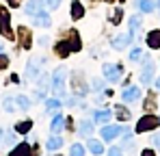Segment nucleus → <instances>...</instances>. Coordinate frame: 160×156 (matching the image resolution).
<instances>
[{"label": "nucleus", "instance_id": "7ed1b4c3", "mask_svg": "<svg viewBox=\"0 0 160 156\" xmlns=\"http://www.w3.org/2000/svg\"><path fill=\"white\" fill-rule=\"evenodd\" d=\"M143 72H141V85H152V80H154V63H152V59H147V56H143Z\"/></svg>", "mask_w": 160, "mask_h": 156}, {"label": "nucleus", "instance_id": "bb28decb", "mask_svg": "<svg viewBox=\"0 0 160 156\" xmlns=\"http://www.w3.org/2000/svg\"><path fill=\"white\" fill-rule=\"evenodd\" d=\"M141 59H143V52H141V48H134V50L130 52V61H134V63H136V61H141Z\"/></svg>", "mask_w": 160, "mask_h": 156}, {"label": "nucleus", "instance_id": "6ab92c4d", "mask_svg": "<svg viewBox=\"0 0 160 156\" xmlns=\"http://www.w3.org/2000/svg\"><path fill=\"white\" fill-rule=\"evenodd\" d=\"M78 132L82 134V137H89V134L93 132V124H91V122H87V119H84V122H80V128H78Z\"/></svg>", "mask_w": 160, "mask_h": 156}, {"label": "nucleus", "instance_id": "4c0bfd02", "mask_svg": "<svg viewBox=\"0 0 160 156\" xmlns=\"http://www.w3.org/2000/svg\"><path fill=\"white\" fill-rule=\"evenodd\" d=\"M39 44L41 46H48V37H39Z\"/></svg>", "mask_w": 160, "mask_h": 156}, {"label": "nucleus", "instance_id": "c756f323", "mask_svg": "<svg viewBox=\"0 0 160 156\" xmlns=\"http://www.w3.org/2000/svg\"><path fill=\"white\" fill-rule=\"evenodd\" d=\"M117 117L126 122V119H130V111H123L121 106H117Z\"/></svg>", "mask_w": 160, "mask_h": 156}, {"label": "nucleus", "instance_id": "f3484780", "mask_svg": "<svg viewBox=\"0 0 160 156\" xmlns=\"http://www.w3.org/2000/svg\"><path fill=\"white\" fill-rule=\"evenodd\" d=\"M110 117H112V111H100V113H95V122L98 124H108L110 122Z\"/></svg>", "mask_w": 160, "mask_h": 156}, {"label": "nucleus", "instance_id": "423d86ee", "mask_svg": "<svg viewBox=\"0 0 160 156\" xmlns=\"http://www.w3.org/2000/svg\"><path fill=\"white\" fill-rule=\"evenodd\" d=\"M102 72H104V76H106L110 82H117V80H119V74H121V67H115L112 63H104Z\"/></svg>", "mask_w": 160, "mask_h": 156}, {"label": "nucleus", "instance_id": "393cba45", "mask_svg": "<svg viewBox=\"0 0 160 156\" xmlns=\"http://www.w3.org/2000/svg\"><path fill=\"white\" fill-rule=\"evenodd\" d=\"M30 126H32V122H30V119H26V122H20V124L15 126V130H18L20 134H26L28 130H30Z\"/></svg>", "mask_w": 160, "mask_h": 156}, {"label": "nucleus", "instance_id": "dca6fc26", "mask_svg": "<svg viewBox=\"0 0 160 156\" xmlns=\"http://www.w3.org/2000/svg\"><path fill=\"white\" fill-rule=\"evenodd\" d=\"M35 20H37V26H43V28H48V26L52 24L50 15H48V13H43V11H39V13L35 15Z\"/></svg>", "mask_w": 160, "mask_h": 156}, {"label": "nucleus", "instance_id": "39448f33", "mask_svg": "<svg viewBox=\"0 0 160 156\" xmlns=\"http://www.w3.org/2000/svg\"><path fill=\"white\" fill-rule=\"evenodd\" d=\"M41 74V61H37V59H30L26 65V78L28 80H37Z\"/></svg>", "mask_w": 160, "mask_h": 156}, {"label": "nucleus", "instance_id": "5701e85b", "mask_svg": "<svg viewBox=\"0 0 160 156\" xmlns=\"http://www.w3.org/2000/svg\"><path fill=\"white\" fill-rule=\"evenodd\" d=\"M56 50H58L61 56H67V54L72 52V46H69V41H61V44L56 46Z\"/></svg>", "mask_w": 160, "mask_h": 156}, {"label": "nucleus", "instance_id": "2f4dec72", "mask_svg": "<svg viewBox=\"0 0 160 156\" xmlns=\"http://www.w3.org/2000/svg\"><path fill=\"white\" fill-rule=\"evenodd\" d=\"M43 4H46L48 9H56V7L61 4V0H43Z\"/></svg>", "mask_w": 160, "mask_h": 156}, {"label": "nucleus", "instance_id": "58836bf2", "mask_svg": "<svg viewBox=\"0 0 160 156\" xmlns=\"http://www.w3.org/2000/svg\"><path fill=\"white\" fill-rule=\"evenodd\" d=\"M11 2V7H18V0H9Z\"/></svg>", "mask_w": 160, "mask_h": 156}, {"label": "nucleus", "instance_id": "a19ab883", "mask_svg": "<svg viewBox=\"0 0 160 156\" xmlns=\"http://www.w3.org/2000/svg\"><path fill=\"white\" fill-rule=\"evenodd\" d=\"M0 139H2V130H0Z\"/></svg>", "mask_w": 160, "mask_h": 156}, {"label": "nucleus", "instance_id": "f03ea898", "mask_svg": "<svg viewBox=\"0 0 160 156\" xmlns=\"http://www.w3.org/2000/svg\"><path fill=\"white\" fill-rule=\"evenodd\" d=\"M158 124H160V117H158V115H145V117H141V119H138V124H136V132L154 130Z\"/></svg>", "mask_w": 160, "mask_h": 156}, {"label": "nucleus", "instance_id": "9b49d317", "mask_svg": "<svg viewBox=\"0 0 160 156\" xmlns=\"http://www.w3.org/2000/svg\"><path fill=\"white\" fill-rule=\"evenodd\" d=\"M130 35H132V39H141V20L134 15V18H130Z\"/></svg>", "mask_w": 160, "mask_h": 156}, {"label": "nucleus", "instance_id": "0eeeda50", "mask_svg": "<svg viewBox=\"0 0 160 156\" xmlns=\"http://www.w3.org/2000/svg\"><path fill=\"white\" fill-rule=\"evenodd\" d=\"M138 98H141V89L138 87H128V89L121 91V100L123 102H136Z\"/></svg>", "mask_w": 160, "mask_h": 156}, {"label": "nucleus", "instance_id": "f8f14e48", "mask_svg": "<svg viewBox=\"0 0 160 156\" xmlns=\"http://www.w3.org/2000/svg\"><path fill=\"white\" fill-rule=\"evenodd\" d=\"M0 30L4 37H11V28H9V13L7 11H0Z\"/></svg>", "mask_w": 160, "mask_h": 156}, {"label": "nucleus", "instance_id": "6e6552de", "mask_svg": "<svg viewBox=\"0 0 160 156\" xmlns=\"http://www.w3.org/2000/svg\"><path fill=\"white\" fill-rule=\"evenodd\" d=\"M24 11H26V15H37L39 11H43V0H28Z\"/></svg>", "mask_w": 160, "mask_h": 156}, {"label": "nucleus", "instance_id": "412c9836", "mask_svg": "<svg viewBox=\"0 0 160 156\" xmlns=\"http://www.w3.org/2000/svg\"><path fill=\"white\" fill-rule=\"evenodd\" d=\"M58 108H61V102H58L56 98H52V100H46V111H48V113H52V115H54Z\"/></svg>", "mask_w": 160, "mask_h": 156}, {"label": "nucleus", "instance_id": "79ce46f5", "mask_svg": "<svg viewBox=\"0 0 160 156\" xmlns=\"http://www.w3.org/2000/svg\"><path fill=\"white\" fill-rule=\"evenodd\" d=\"M158 9H160V0H158Z\"/></svg>", "mask_w": 160, "mask_h": 156}, {"label": "nucleus", "instance_id": "b1692460", "mask_svg": "<svg viewBox=\"0 0 160 156\" xmlns=\"http://www.w3.org/2000/svg\"><path fill=\"white\" fill-rule=\"evenodd\" d=\"M2 106H4V111H7V113H13L18 104H15V100H13V98H9V96H7V98L2 100Z\"/></svg>", "mask_w": 160, "mask_h": 156}, {"label": "nucleus", "instance_id": "1a4fd4ad", "mask_svg": "<svg viewBox=\"0 0 160 156\" xmlns=\"http://www.w3.org/2000/svg\"><path fill=\"white\" fill-rule=\"evenodd\" d=\"M134 4H136V9L143 11V13H152V11L156 9V2H154V0H134Z\"/></svg>", "mask_w": 160, "mask_h": 156}, {"label": "nucleus", "instance_id": "ddd939ff", "mask_svg": "<svg viewBox=\"0 0 160 156\" xmlns=\"http://www.w3.org/2000/svg\"><path fill=\"white\" fill-rule=\"evenodd\" d=\"M63 128H65V117H63V115H56V117L52 119V126H50L52 134H58Z\"/></svg>", "mask_w": 160, "mask_h": 156}, {"label": "nucleus", "instance_id": "f704fd0d", "mask_svg": "<svg viewBox=\"0 0 160 156\" xmlns=\"http://www.w3.org/2000/svg\"><path fill=\"white\" fill-rule=\"evenodd\" d=\"M7 143H9V145L15 143V134H13V132H7Z\"/></svg>", "mask_w": 160, "mask_h": 156}, {"label": "nucleus", "instance_id": "9d476101", "mask_svg": "<svg viewBox=\"0 0 160 156\" xmlns=\"http://www.w3.org/2000/svg\"><path fill=\"white\" fill-rule=\"evenodd\" d=\"M119 134H121V126H104V128H102V137H104L106 141L119 137Z\"/></svg>", "mask_w": 160, "mask_h": 156}, {"label": "nucleus", "instance_id": "72a5a7b5", "mask_svg": "<svg viewBox=\"0 0 160 156\" xmlns=\"http://www.w3.org/2000/svg\"><path fill=\"white\" fill-rule=\"evenodd\" d=\"M7 65H9V59H7L4 54H0V70H2V67H7Z\"/></svg>", "mask_w": 160, "mask_h": 156}, {"label": "nucleus", "instance_id": "ea45409f", "mask_svg": "<svg viewBox=\"0 0 160 156\" xmlns=\"http://www.w3.org/2000/svg\"><path fill=\"white\" fill-rule=\"evenodd\" d=\"M156 87H158V89H160V78H158V82H156Z\"/></svg>", "mask_w": 160, "mask_h": 156}, {"label": "nucleus", "instance_id": "4468645a", "mask_svg": "<svg viewBox=\"0 0 160 156\" xmlns=\"http://www.w3.org/2000/svg\"><path fill=\"white\" fill-rule=\"evenodd\" d=\"M82 15H84V7H82V2L74 0V2H72V18H74V20H80Z\"/></svg>", "mask_w": 160, "mask_h": 156}, {"label": "nucleus", "instance_id": "4be33fe9", "mask_svg": "<svg viewBox=\"0 0 160 156\" xmlns=\"http://www.w3.org/2000/svg\"><path fill=\"white\" fill-rule=\"evenodd\" d=\"M15 104H18L22 111H28V108H30V100H28L26 96H18V98H15Z\"/></svg>", "mask_w": 160, "mask_h": 156}, {"label": "nucleus", "instance_id": "c85d7f7f", "mask_svg": "<svg viewBox=\"0 0 160 156\" xmlns=\"http://www.w3.org/2000/svg\"><path fill=\"white\" fill-rule=\"evenodd\" d=\"M28 152H30L28 143H22V145H18V148L13 150V154H28Z\"/></svg>", "mask_w": 160, "mask_h": 156}, {"label": "nucleus", "instance_id": "a211bd4d", "mask_svg": "<svg viewBox=\"0 0 160 156\" xmlns=\"http://www.w3.org/2000/svg\"><path fill=\"white\" fill-rule=\"evenodd\" d=\"M61 145H63V139L54 134V137H50V141H48V152H56Z\"/></svg>", "mask_w": 160, "mask_h": 156}, {"label": "nucleus", "instance_id": "e433bc0d", "mask_svg": "<svg viewBox=\"0 0 160 156\" xmlns=\"http://www.w3.org/2000/svg\"><path fill=\"white\" fill-rule=\"evenodd\" d=\"M152 143H154V145H160V132H158V134H154V141H152Z\"/></svg>", "mask_w": 160, "mask_h": 156}, {"label": "nucleus", "instance_id": "aec40b11", "mask_svg": "<svg viewBox=\"0 0 160 156\" xmlns=\"http://www.w3.org/2000/svg\"><path fill=\"white\" fill-rule=\"evenodd\" d=\"M89 152H91V154H102V152H104V148H102V143H100V141L91 139V141H89Z\"/></svg>", "mask_w": 160, "mask_h": 156}, {"label": "nucleus", "instance_id": "f257e3e1", "mask_svg": "<svg viewBox=\"0 0 160 156\" xmlns=\"http://www.w3.org/2000/svg\"><path fill=\"white\" fill-rule=\"evenodd\" d=\"M65 80H67V67H65V65H61V67H56V70H54L52 78H50V85H52L54 96H58V98H63V96H65Z\"/></svg>", "mask_w": 160, "mask_h": 156}, {"label": "nucleus", "instance_id": "7c9ffc66", "mask_svg": "<svg viewBox=\"0 0 160 156\" xmlns=\"http://www.w3.org/2000/svg\"><path fill=\"white\" fill-rule=\"evenodd\" d=\"M69 46H72V50H80V41L76 33H74V39H69Z\"/></svg>", "mask_w": 160, "mask_h": 156}, {"label": "nucleus", "instance_id": "cd10ccee", "mask_svg": "<svg viewBox=\"0 0 160 156\" xmlns=\"http://www.w3.org/2000/svg\"><path fill=\"white\" fill-rule=\"evenodd\" d=\"M69 154H74V156H82V154H84V148H82L80 143H76V145H72Z\"/></svg>", "mask_w": 160, "mask_h": 156}, {"label": "nucleus", "instance_id": "2eb2a0df", "mask_svg": "<svg viewBox=\"0 0 160 156\" xmlns=\"http://www.w3.org/2000/svg\"><path fill=\"white\" fill-rule=\"evenodd\" d=\"M147 46L149 48H160V30H152L147 35Z\"/></svg>", "mask_w": 160, "mask_h": 156}, {"label": "nucleus", "instance_id": "20e7f679", "mask_svg": "<svg viewBox=\"0 0 160 156\" xmlns=\"http://www.w3.org/2000/svg\"><path fill=\"white\" fill-rule=\"evenodd\" d=\"M132 41H134V39H132L130 33H119V35H115V39H112L110 44H112L115 50H123V48H128Z\"/></svg>", "mask_w": 160, "mask_h": 156}, {"label": "nucleus", "instance_id": "473e14b6", "mask_svg": "<svg viewBox=\"0 0 160 156\" xmlns=\"http://www.w3.org/2000/svg\"><path fill=\"white\" fill-rule=\"evenodd\" d=\"M91 87H93L95 91H100V89L104 87V82H102V80H93V82H91Z\"/></svg>", "mask_w": 160, "mask_h": 156}, {"label": "nucleus", "instance_id": "a878e982", "mask_svg": "<svg viewBox=\"0 0 160 156\" xmlns=\"http://www.w3.org/2000/svg\"><path fill=\"white\" fill-rule=\"evenodd\" d=\"M121 15H123V9H121V7H117V9H115V13H112V24H119V22H121Z\"/></svg>", "mask_w": 160, "mask_h": 156}, {"label": "nucleus", "instance_id": "c9c22d12", "mask_svg": "<svg viewBox=\"0 0 160 156\" xmlns=\"http://www.w3.org/2000/svg\"><path fill=\"white\" fill-rule=\"evenodd\" d=\"M108 152H110V154H121V152H123V148H110Z\"/></svg>", "mask_w": 160, "mask_h": 156}]
</instances>
